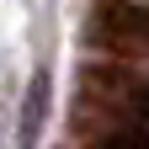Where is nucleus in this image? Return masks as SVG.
I'll use <instances>...</instances> for the list:
<instances>
[{"mask_svg": "<svg viewBox=\"0 0 149 149\" xmlns=\"http://www.w3.org/2000/svg\"><path fill=\"white\" fill-rule=\"evenodd\" d=\"M96 37L112 53H149V11L112 0V6H101V16H96Z\"/></svg>", "mask_w": 149, "mask_h": 149, "instance_id": "obj_1", "label": "nucleus"}]
</instances>
